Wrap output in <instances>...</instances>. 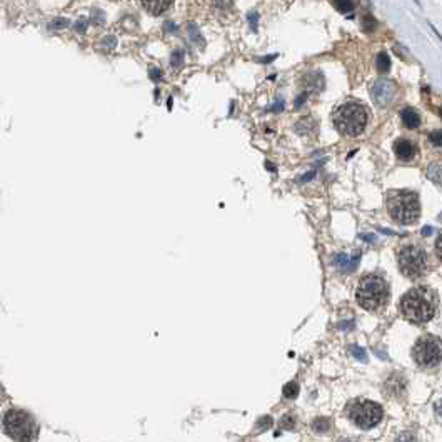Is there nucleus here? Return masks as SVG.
I'll return each mask as SVG.
<instances>
[{
    "instance_id": "nucleus-37",
    "label": "nucleus",
    "mask_w": 442,
    "mask_h": 442,
    "mask_svg": "<svg viewBox=\"0 0 442 442\" xmlns=\"http://www.w3.org/2000/svg\"><path fill=\"white\" fill-rule=\"evenodd\" d=\"M160 75H162V72L159 71V68H152V71H150V77H152V80H160Z\"/></svg>"
},
{
    "instance_id": "nucleus-42",
    "label": "nucleus",
    "mask_w": 442,
    "mask_h": 442,
    "mask_svg": "<svg viewBox=\"0 0 442 442\" xmlns=\"http://www.w3.org/2000/svg\"><path fill=\"white\" fill-rule=\"evenodd\" d=\"M275 59V55H272V57H265V59H261V62H270V60H274Z\"/></svg>"
},
{
    "instance_id": "nucleus-28",
    "label": "nucleus",
    "mask_w": 442,
    "mask_h": 442,
    "mask_svg": "<svg viewBox=\"0 0 442 442\" xmlns=\"http://www.w3.org/2000/svg\"><path fill=\"white\" fill-rule=\"evenodd\" d=\"M429 142H431L434 147H442V130H434L429 134Z\"/></svg>"
},
{
    "instance_id": "nucleus-23",
    "label": "nucleus",
    "mask_w": 442,
    "mask_h": 442,
    "mask_svg": "<svg viewBox=\"0 0 442 442\" xmlns=\"http://www.w3.org/2000/svg\"><path fill=\"white\" fill-rule=\"evenodd\" d=\"M334 5H336V9L339 12H342V14H349L354 9L352 0H334Z\"/></svg>"
},
{
    "instance_id": "nucleus-9",
    "label": "nucleus",
    "mask_w": 442,
    "mask_h": 442,
    "mask_svg": "<svg viewBox=\"0 0 442 442\" xmlns=\"http://www.w3.org/2000/svg\"><path fill=\"white\" fill-rule=\"evenodd\" d=\"M397 94V85L390 79H379L370 87V96L379 107H387Z\"/></svg>"
},
{
    "instance_id": "nucleus-41",
    "label": "nucleus",
    "mask_w": 442,
    "mask_h": 442,
    "mask_svg": "<svg viewBox=\"0 0 442 442\" xmlns=\"http://www.w3.org/2000/svg\"><path fill=\"white\" fill-rule=\"evenodd\" d=\"M429 234H432V229L431 227H424V229H422V236H429Z\"/></svg>"
},
{
    "instance_id": "nucleus-24",
    "label": "nucleus",
    "mask_w": 442,
    "mask_h": 442,
    "mask_svg": "<svg viewBox=\"0 0 442 442\" xmlns=\"http://www.w3.org/2000/svg\"><path fill=\"white\" fill-rule=\"evenodd\" d=\"M349 352H351L356 359H359L361 362H367V354H365V351L361 349L359 345H351V347H349Z\"/></svg>"
},
{
    "instance_id": "nucleus-3",
    "label": "nucleus",
    "mask_w": 442,
    "mask_h": 442,
    "mask_svg": "<svg viewBox=\"0 0 442 442\" xmlns=\"http://www.w3.org/2000/svg\"><path fill=\"white\" fill-rule=\"evenodd\" d=\"M387 211L396 222L412 224L419 219V197L410 191H394L387 195Z\"/></svg>"
},
{
    "instance_id": "nucleus-17",
    "label": "nucleus",
    "mask_w": 442,
    "mask_h": 442,
    "mask_svg": "<svg viewBox=\"0 0 442 442\" xmlns=\"http://www.w3.org/2000/svg\"><path fill=\"white\" fill-rule=\"evenodd\" d=\"M376 68L379 72H382V74H386V72H389L390 71V57L387 55V52H381L377 55V59H376Z\"/></svg>"
},
{
    "instance_id": "nucleus-43",
    "label": "nucleus",
    "mask_w": 442,
    "mask_h": 442,
    "mask_svg": "<svg viewBox=\"0 0 442 442\" xmlns=\"http://www.w3.org/2000/svg\"><path fill=\"white\" fill-rule=\"evenodd\" d=\"M265 167H267L269 170H275V167L272 166V164H269V162H267V164H265Z\"/></svg>"
},
{
    "instance_id": "nucleus-33",
    "label": "nucleus",
    "mask_w": 442,
    "mask_h": 442,
    "mask_svg": "<svg viewBox=\"0 0 442 442\" xmlns=\"http://www.w3.org/2000/svg\"><path fill=\"white\" fill-rule=\"evenodd\" d=\"M307 97H309V94H306V92H302V94H300V96H299L297 99H295V102H294V105H295V109H297V107H300L302 104H304V102H306V100H307Z\"/></svg>"
},
{
    "instance_id": "nucleus-16",
    "label": "nucleus",
    "mask_w": 442,
    "mask_h": 442,
    "mask_svg": "<svg viewBox=\"0 0 442 442\" xmlns=\"http://www.w3.org/2000/svg\"><path fill=\"white\" fill-rule=\"evenodd\" d=\"M427 177L435 184L442 185V162H432L427 167Z\"/></svg>"
},
{
    "instance_id": "nucleus-39",
    "label": "nucleus",
    "mask_w": 442,
    "mask_h": 442,
    "mask_svg": "<svg viewBox=\"0 0 442 442\" xmlns=\"http://www.w3.org/2000/svg\"><path fill=\"white\" fill-rule=\"evenodd\" d=\"M435 414H437L439 417L442 419V397H440V401L435 404Z\"/></svg>"
},
{
    "instance_id": "nucleus-30",
    "label": "nucleus",
    "mask_w": 442,
    "mask_h": 442,
    "mask_svg": "<svg viewBox=\"0 0 442 442\" xmlns=\"http://www.w3.org/2000/svg\"><path fill=\"white\" fill-rule=\"evenodd\" d=\"M67 25H68V20H67V18H55V20L50 22L49 27L52 29V30H59V29L67 27Z\"/></svg>"
},
{
    "instance_id": "nucleus-44",
    "label": "nucleus",
    "mask_w": 442,
    "mask_h": 442,
    "mask_svg": "<svg viewBox=\"0 0 442 442\" xmlns=\"http://www.w3.org/2000/svg\"><path fill=\"white\" fill-rule=\"evenodd\" d=\"M439 115L442 117V107H440V109H439Z\"/></svg>"
},
{
    "instance_id": "nucleus-8",
    "label": "nucleus",
    "mask_w": 442,
    "mask_h": 442,
    "mask_svg": "<svg viewBox=\"0 0 442 442\" xmlns=\"http://www.w3.org/2000/svg\"><path fill=\"white\" fill-rule=\"evenodd\" d=\"M412 357L421 367H434L442 361V340L435 336L421 337L414 345Z\"/></svg>"
},
{
    "instance_id": "nucleus-34",
    "label": "nucleus",
    "mask_w": 442,
    "mask_h": 442,
    "mask_svg": "<svg viewBox=\"0 0 442 442\" xmlns=\"http://www.w3.org/2000/svg\"><path fill=\"white\" fill-rule=\"evenodd\" d=\"M435 252H437V257L440 259V262H442V236H439L437 242H435Z\"/></svg>"
},
{
    "instance_id": "nucleus-2",
    "label": "nucleus",
    "mask_w": 442,
    "mask_h": 442,
    "mask_svg": "<svg viewBox=\"0 0 442 442\" xmlns=\"http://www.w3.org/2000/svg\"><path fill=\"white\" fill-rule=\"evenodd\" d=\"M334 125L342 135L347 137H357L361 135L365 125L369 121V112L365 107L356 102H347L342 104L339 109L334 112Z\"/></svg>"
},
{
    "instance_id": "nucleus-19",
    "label": "nucleus",
    "mask_w": 442,
    "mask_h": 442,
    "mask_svg": "<svg viewBox=\"0 0 442 442\" xmlns=\"http://www.w3.org/2000/svg\"><path fill=\"white\" fill-rule=\"evenodd\" d=\"M295 130H299L300 134H306V132L317 130V124H315L311 117H304L297 125H295Z\"/></svg>"
},
{
    "instance_id": "nucleus-35",
    "label": "nucleus",
    "mask_w": 442,
    "mask_h": 442,
    "mask_svg": "<svg viewBox=\"0 0 442 442\" xmlns=\"http://www.w3.org/2000/svg\"><path fill=\"white\" fill-rule=\"evenodd\" d=\"M75 30H77V32H85V30H87V22L85 20L77 22V24H75Z\"/></svg>"
},
{
    "instance_id": "nucleus-38",
    "label": "nucleus",
    "mask_w": 442,
    "mask_h": 442,
    "mask_svg": "<svg viewBox=\"0 0 442 442\" xmlns=\"http://www.w3.org/2000/svg\"><path fill=\"white\" fill-rule=\"evenodd\" d=\"M214 2H216L220 9H227L230 5V0H214Z\"/></svg>"
},
{
    "instance_id": "nucleus-27",
    "label": "nucleus",
    "mask_w": 442,
    "mask_h": 442,
    "mask_svg": "<svg viewBox=\"0 0 442 442\" xmlns=\"http://www.w3.org/2000/svg\"><path fill=\"white\" fill-rule=\"evenodd\" d=\"M294 427H295V419L292 415H284L281 419V429H284V431H292Z\"/></svg>"
},
{
    "instance_id": "nucleus-10",
    "label": "nucleus",
    "mask_w": 442,
    "mask_h": 442,
    "mask_svg": "<svg viewBox=\"0 0 442 442\" xmlns=\"http://www.w3.org/2000/svg\"><path fill=\"white\" fill-rule=\"evenodd\" d=\"M359 259H361V254L359 252H356L354 255H349V254H337L336 257H334V265L337 267V270H340V272H354V270L357 269L359 265Z\"/></svg>"
},
{
    "instance_id": "nucleus-45",
    "label": "nucleus",
    "mask_w": 442,
    "mask_h": 442,
    "mask_svg": "<svg viewBox=\"0 0 442 442\" xmlns=\"http://www.w3.org/2000/svg\"><path fill=\"white\" fill-rule=\"evenodd\" d=\"M415 2H417V0H415ZM417 4H419V2H417Z\"/></svg>"
},
{
    "instance_id": "nucleus-14",
    "label": "nucleus",
    "mask_w": 442,
    "mask_h": 442,
    "mask_svg": "<svg viewBox=\"0 0 442 442\" xmlns=\"http://www.w3.org/2000/svg\"><path fill=\"white\" fill-rule=\"evenodd\" d=\"M401 119H402V124L406 125L407 129H410V130L417 129L421 125V115L414 109H410V107L401 110Z\"/></svg>"
},
{
    "instance_id": "nucleus-6",
    "label": "nucleus",
    "mask_w": 442,
    "mask_h": 442,
    "mask_svg": "<svg viewBox=\"0 0 442 442\" xmlns=\"http://www.w3.org/2000/svg\"><path fill=\"white\" fill-rule=\"evenodd\" d=\"M401 272L409 279H419L427 272V255L417 245H406L399 250Z\"/></svg>"
},
{
    "instance_id": "nucleus-11",
    "label": "nucleus",
    "mask_w": 442,
    "mask_h": 442,
    "mask_svg": "<svg viewBox=\"0 0 442 442\" xmlns=\"http://www.w3.org/2000/svg\"><path fill=\"white\" fill-rule=\"evenodd\" d=\"M394 152L397 155V159L401 160H412L415 157V145L407 141V138H399V141H396L394 144Z\"/></svg>"
},
{
    "instance_id": "nucleus-32",
    "label": "nucleus",
    "mask_w": 442,
    "mask_h": 442,
    "mask_svg": "<svg viewBox=\"0 0 442 442\" xmlns=\"http://www.w3.org/2000/svg\"><path fill=\"white\" fill-rule=\"evenodd\" d=\"M247 18H249V22H250V27H252V30H254V32H257L259 14H257V12H250V14L247 15Z\"/></svg>"
},
{
    "instance_id": "nucleus-12",
    "label": "nucleus",
    "mask_w": 442,
    "mask_h": 442,
    "mask_svg": "<svg viewBox=\"0 0 442 442\" xmlns=\"http://www.w3.org/2000/svg\"><path fill=\"white\" fill-rule=\"evenodd\" d=\"M302 85L306 88V94H311V92H320L324 88V77H322L320 72H311L309 75H306L304 80H302Z\"/></svg>"
},
{
    "instance_id": "nucleus-20",
    "label": "nucleus",
    "mask_w": 442,
    "mask_h": 442,
    "mask_svg": "<svg viewBox=\"0 0 442 442\" xmlns=\"http://www.w3.org/2000/svg\"><path fill=\"white\" fill-rule=\"evenodd\" d=\"M376 27H377V20H376V18L372 17L370 14H365L364 18H362V30H364V32H367V34L374 32Z\"/></svg>"
},
{
    "instance_id": "nucleus-36",
    "label": "nucleus",
    "mask_w": 442,
    "mask_h": 442,
    "mask_svg": "<svg viewBox=\"0 0 442 442\" xmlns=\"http://www.w3.org/2000/svg\"><path fill=\"white\" fill-rule=\"evenodd\" d=\"M282 109H284V102H282V100H277V102H275L272 107H270V110H272V112H281Z\"/></svg>"
},
{
    "instance_id": "nucleus-18",
    "label": "nucleus",
    "mask_w": 442,
    "mask_h": 442,
    "mask_svg": "<svg viewBox=\"0 0 442 442\" xmlns=\"http://www.w3.org/2000/svg\"><path fill=\"white\" fill-rule=\"evenodd\" d=\"M187 34H189V37H191V40L195 43V45L204 47V39H202V34H200V30H199L197 25L189 24L187 25Z\"/></svg>"
},
{
    "instance_id": "nucleus-26",
    "label": "nucleus",
    "mask_w": 442,
    "mask_h": 442,
    "mask_svg": "<svg viewBox=\"0 0 442 442\" xmlns=\"http://www.w3.org/2000/svg\"><path fill=\"white\" fill-rule=\"evenodd\" d=\"M170 64H172L175 68L182 67V64H184V52H182V50H175L172 57H170Z\"/></svg>"
},
{
    "instance_id": "nucleus-25",
    "label": "nucleus",
    "mask_w": 442,
    "mask_h": 442,
    "mask_svg": "<svg viewBox=\"0 0 442 442\" xmlns=\"http://www.w3.org/2000/svg\"><path fill=\"white\" fill-rule=\"evenodd\" d=\"M270 426H272V417L264 415L262 419H259L257 426H255V431L257 432H264V431H267V429H270Z\"/></svg>"
},
{
    "instance_id": "nucleus-40",
    "label": "nucleus",
    "mask_w": 442,
    "mask_h": 442,
    "mask_svg": "<svg viewBox=\"0 0 442 442\" xmlns=\"http://www.w3.org/2000/svg\"><path fill=\"white\" fill-rule=\"evenodd\" d=\"M314 175H315V172H314V170H311V172H309V174H306L304 177H302V179H300V182H307L309 179H312Z\"/></svg>"
},
{
    "instance_id": "nucleus-13",
    "label": "nucleus",
    "mask_w": 442,
    "mask_h": 442,
    "mask_svg": "<svg viewBox=\"0 0 442 442\" xmlns=\"http://www.w3.org/2000/svg\"><path fill=\"white\" fill-rule=\"evenodd\" d=\"M142 7L152 15H160L172 5V0H141Z\"/></svg>"
},
{
    "instance_id": "nucleus-4",
    "label": "nucleus",
    "mask_w": 442,
    "mask_h": 442,
    "mask_svg": "<svg viewBox=\"0 0 442 442\" xmlns=\"http://www.w3.org/2000/svg\"><path fill=\"white\" fill-rule=\"evenodd\" d=\"M387 282L381 275L369 274L361 279L356 292L359 306L367 311H379L387 300Z\"/></svg>"
},
{
    "instance_id": "nucleus-21",
    "label": "nucleus",
    "mask_w": 442,
    "mask_h": 442,
    "mask_svg": "<svg viewBox=\"0 0 442 442\" xmlns=\"http://www.w3.org/2000/svg\"><path fill=\"white\" fill-rule=\"evenodd\" d=\"M284 397H287V399H294V397H297V394H299V386H297V382H287L286 386H284Z\"/></svg>"
},
{
    "instance_id": "nucleus-22",
    "label": "nucleus",
    "mask_w": 442,
    "mask_h": 442,
    "mask_svg": "<svg viewBox=\"0 0 442 442\" xmlns=\"http://www.w3.org/2000/svg\"><path fill=\"white\" fill-rule=\"evenodd\" d=\"M312 427H314L315 432H327L331 429V422L325 417H317L312 422Z\"/></svg>"
},
{
    "instance_id": "nucleus-29",
    "label": "nucleus",
    "mask_w": 442,
    "mask_h": 442,
    "mask_svg": "<svg viewBox=\"0 0 442 442\" xmlns=\"http://www.w3.org/2000/svg\"><path fill=\"white\" fill-rule=\"evenodd\" d=\"M115 37H112V35H109V37H104L102 39V42H100V47H102L104 50H112L113 47H115Z\"/></svg>"
},
{
    "instance_id": "nucleus-15",
    "label": "nucleus",
    "mask_w": 442,
    "mask_h": 442,
    "mask_svg": "<svg viewBox=\"0 0 442 442\" xmlns=\"http://www.w3.org/2000/svg\"><path fill=\"white\" fill-rule=\"evenodd\" d=\"M404 389H406V382H404L402 376H399V374L392 376L386 382V392L389 396H401L404 392Z\"/></svg>"
},
{
    "instance_id": "nucleus-7",
    "label": "nucleus",
    "mask_w": 442,
    "mask_h": 442,
    "mask_svg": "<svg viewBox=\"0 0 442 442\" xmlns=\"http://www.w3.org/2000/svg\"><path fill=\"white\" fill-rule=\"evenodd\" d=\"M351 421L361 429L376 427L382 419V407L372 401H354L347 409Z\"/></svg>"
},
{
    "instance_id": "nucleus-5",
    "label": "nucleus",
    "mask_w": 442,
    "mask_h": 442,
    "mask_svg": "<svg viewBox=\"0 0 442 442\" xmlns=\"http://www.w3.org/2000/svg\"><path fill=\"white\" fill-rule=\"evenodd\" d=\"M4 429L15 442H32L39 434L35 419L22 409H10L5 414Z\"/></svg>"
},
{
    "instance_id": "nucleus-1",
    "label": "nucleus",
    "mask_w": 442,
    "mask_h": 442,
    "mask_svg": "<svg viewBox=\"0 0 442 442\" xmlns=\"http://www.w3.org/2000/svg\"><path fill=\"white\" fill-rule=\"evenodd\" d=\"M437 295L429 287H415L404 295L401 300V312L404 319L412 324H426L435 314Z\"/></svg>"
},
{
    "instance_id": "nucleus-31",
    "label": "nucleus",
    "mask_w": 442,
    "mask_h": 442,
    "mask_svg": "<svg viewBox=\"0 0 442 442\" xmlns=\"http://www.w3.org/2000/svg\"><path fill=\"white\" fill-rule=\"evenodd\" d=\"M396 442H417V439H415V435L412 432H404L397 437Z\"/></svg>"
}]
</instances>
